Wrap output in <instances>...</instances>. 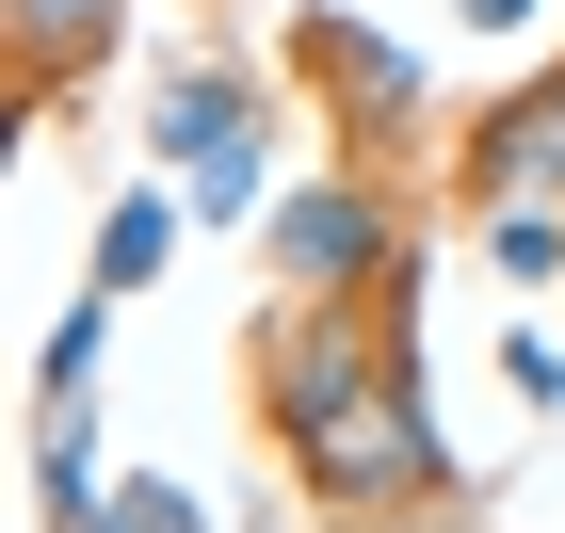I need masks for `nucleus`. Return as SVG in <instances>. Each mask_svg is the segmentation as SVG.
I'll list each match as a JSON object with an SVG mask.
<instances>
[{
    "mask_svg": "<svg viewBox=\"0 0 565 533\" xmlns=\"http://www.w3.org/2000/svg\"><path fill=\"white\" fill-rule=\"evenodd\" d=\"M484 275H518V291L565 275V211H550V194H484Z\"/></svg>",
    "mask_w": 565,
    "mask_h": 533,
    "instance_id": "obj_7",
    "label": "nucleus"
},
{
    "mask_svg": "<svg viewBox=\"0 0 565 533\" xmlns=\"http://www.w3.org/2000/svg\"><path fill=\"white\" fill-rule=\"evenodd\" d=\"M275 259H291V291H372V275H388V211H372L355 178H323V194L275 211Z\"/></svg>",
    "mask_w": 565,
    "mask_h": 533,
    "instance_id": "obj_3",
    "label": "nucleus"
},
{
    "mask_svg": "<svg viewBox=\"0 0 565 533\" xmlns=\"http://www.w3.org/2000/svg\"><path fill=\"white\" fill-rule=\"evenodd\" d=\"M259 404H275V452H291L340 518H372V501H452V452H436V420H420V372H404V340L355 323V291H307V323H275Z\"/></svg>",
    "mask_w": 565,
    "mask_h": 533,
    "instance_id": "obj_1",
    "label": "nucleus"
},
{
    "mask_svg": "<svg viewBox=\"0 0 565 533\" xmlns=\"http://www.w3.org/2000/svg\"><path fill=\"white\" fill-rule=\"evenodd\" d=\"M340 533H469V518H436V501H372V518H340Z\"/></svg>",
    "mask_w": 565,
    "mask_h": 533,
    "instance_id": "obj_11",
    "label": "nucleus"
},
{
    "mask_svg": "<svg viewBox=\"0 0 565 533\" xmlns=\"http://www.w3.org/2000/svg\"><path fill=\"white\" fill-rule=\"evenodd\" d=\"M469 194H550V211H565V65H550V82H533L518 114L469 146Z\"/></svg>",
    "mask_w": 565,
    "mask_h": 533,
    "instance_id": "obj_5",
    "label": "nucleus"
},
{
    "mask_svg": "<svg viewBox=\"0 0 565 533\" xmlns=\"http://www.w3.org/2000/svg\"><path fill=\"white\" fill-rule=\"evenodd\" d=\"M0 33H17V82H33V97H65L82 65H114L130 0H0Z\"/></svg>",
    "mask_w": 565,
    "mask_h": 533,
    "instance_id": "obj_4",
    "label": "nucleus"
},
{
    "mask_svg": "<svg viewBox=\"0 0 565 533\" xmlns=\"http://www.w3.org/2000/svg\"><path fill=\"white\" fill-rule=\"evenodd\" d=\"M97 323H114V291H82V308L49 323V355H33V404H82V388H97Z\"/></svg>",
    "mask_w": 565,
    "mask_h": 533,
    "instance_id": "obj_10",
    "label": "nucleus"
},
{
    "mask_svg": "<svg viewBox=\"0 0 565 533\" xmlns=\"http://www.w3.org/2000/svg\"><path fill=\"white\" fill-rule=\"evenodd\" d=\"M82 533H211V501L162 486V469H130V486H97V518H82Z\"/></svg>",
    "mask_w": 565,
    "mask_h": 533,
    "instance_id": "obj_9",
    "label": "nucleus"
},
{
    "mask_svg": "<svg viewBox=\"0 0 565 533\" xmlns=\"http://www.w3.org/2000/svg\"><path fill=\"white\" fill-rule=\"evenodd\" d=\"M162 259H178V194H130V211L97 226V275H82V291H146Z\"/></svg>",
    "mask_w": 565,
    "mask_h": 533,
    "instance_id": "obj_8",
    "label": "nucleus"
},
{
    "mask_svg": "<svg viewBox=\"0 0 565 533\" xmlns=\"http://www.w3.org/2000/svg\"><path fill=\"white\" fill-rule=\"evenodd\" d=\"M452 17H469V33H533L550 0H452Z\"/></svg>",
    "mask_w": 565,
    "mask_h": 533,
    "instance_id": "obj_12",
    "label": "nucleus"
},
{
    "mask_svg": "<svg viewBox=\"0 0 565 533\" xmlns=\"http://www.w3.org/2000/svg\"><path fill=\"white\" fill-rule=\"evenodd\" d=\"M146 130H162V178H178L194 226H243V211L275 194V97L243 82V65H178Z\"/></svg>",
    "mask_w": 565,
    "mask_h": 533,
    "instance_id": "obj_2",
    "label": "nucleus"
},
{
    "mask_svg": "<svg viewBox=\"0 0 565 533\" xmlns=\"http://www.w3.org/2000/svg\"><path fill=\"white\" fill-rule=\"evenodd\" d=\"M307 65H323V82H340L355 114H372V130H388V114H420V49L355 33V17H323V33H307Z\"/></svg>",
    "mask_w": 565,
    "mask_h": 533,
    "instance_id": "obj_6",
    "label": "nucleus"
}]
</instances>
